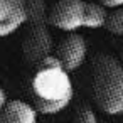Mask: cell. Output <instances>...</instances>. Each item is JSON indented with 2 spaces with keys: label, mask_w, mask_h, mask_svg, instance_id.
Wrapping results in <instances>:
<instances>
[{
  "label": "cell",
  "mask_w": 123,
  "mask_h": 123,
  "mask_svg": "<svg viewBox=\"0 0 123 123\" xmlns=\"http://www.w3.org/2000/svg\"><path fill=\"white\" fill-rule=\"evenodd\" d=\"M91 93L106 115H123V62L111 54H98L91 66Z\"/></svg>",
  "instance_id": "cell-1"
},
{
  "label": "cell",
  "mask_w": 123,
  "mask_h": 123,
  "mask_svg": "<svg viewBox=\"0 0 123 123\" xmlns=\"http://www.w3.org/2000/svg\"><path fill=\"white\" fill-rule=\"evenodd\" d=\"M34 108L41 115H57L69 106L74 96L69 73L64 68L37 69L32 79Z\"/></svg>",
  "instance_id": "cell-2"
},
{
  "label": "cell",
  "mask_w": 123,
  "mask_h": 123,
  "mask_svg": "<svg viewBox=\"0 0 123 123\" xmlns=\"http://www.w3.org/2000/svg\"><path fill=\"white\" fill-rule=\"evenodd\" d=\"M29 4V31L24 36L22 52L31 64H39L52 54V36L47 29L49 12L46 0H27Z\"/></svg>",
  "instance_id": "cell-3"
},
{
  "label": "cell",
  "mask_w": 123,
  "mask_h": 123,
  "mask_svg": "<svg viewBox=\"0 0 123 123\" xmlns=\"http://www.w3.org/2000/svg\"><path fill=\"white\" fill-rule=\"evenodd\" d=\"M84 0H56L49 9V24L64 32H76L84 27Z\"/></svg>",
  "instance_id": "cell-4"
},
{
  "label": "cell",
  "mask_w": 123,
  "mask_h": 123,
  "mask_svg": "<svg viewBox=\"0 0 123 123\" xmlns=\"http://www.w3.org/2000/svg\"><path fill=\"white\" fill-rule=\"evenodd\" d=\"M56 56L62 62V68L68 73H73L83 66L88 56V44L84 37L78 32H68V36L59 42Z\"/></svg>",
  "instance_id": "cell-5"
},
{
  "label": "cell",
  "mask_w": 123,
  "mask_h": 123,
  "mask_svg": "<svg viewBox=\"0 0 123 123\" xmlns=\"http://www.w3.org/2000/svg\"><path fill=\"white\" fill-rule=\"evenodd\" d=\"M29 22L27 0H0V37L17 32Z\"/></svg>",
  "instance_id": "cell-6"
},
{
  "label": "cell",
  "mask_w": 123,
  "mask_h": 123,
  "mask_svg": "<svg viewBox=\"0 0 123 123\" xmlns=\"http://www.w3.org/2000/svg\"><path fill=\"white\" fill-rule=\"evenodd\" d=\"M37 110L22 99H12L0 111V123H37Z\"/></svg>",
  "instance_id": "cell-7"
},
{
  "label": "cell",
  "mask_w": 123,
  "mask_h": 123,
  "mask_svg": "<svg viewBox=\"0 0 123 123\" xmlns=\"http://www.w3.org/2000/svg\"><path fill=\"white\" fill-rule=\"evenodd\" d=\"M110 14L103 4L86 2V15H84V27L88 29H101L106 27Z\"/></svg>",
  "instance_id": "cell-8"
},
{
  "label": "cell",
  "mask_w": 123,
  "mask_h": 123,
  "mask_svg": "<svg viewBox=\"0 0 123 123\" xmlns=\"http://www.w3.org/2000/svg\"><path fill=\"white\" fill-rule=\"evenodd\" d=\"M106 29H108V32H111L115 36H123V7L115 9L110 14Z\"/></svg>",
  "instance_id": "cell-9"
},
{
  "label": "cell",
  "mask_w": 123,
  "mask_h": 123,
  "mask_svg": "<svg viewBox=\"0 0 123 123\" xmlns=\"http://www.w3.org/2000/svg\"><path fill=\"white\" fill-rule=\"evenodd\" d=\"M76 123H98L96 113L88 105H81L76 110Z\"/></svg>",
  "instance_id": "cell-10"
},
{
  "label": "cell",
  "mask_w": 123,
  "mask_h": 123,
  "mask_svg": "<svg viewBox=\"0 0 123 123\" xmlns=\"http://www.w3.org/2000/svg\"><path fill=\"white\" fill-rule=\"evenodd\" d=\"M47 68H62V62L59 61V57L56 54H51L37 64V69H47Z\"/></svg>",
  "instance_id": "cell-11"
},
{
  "label": "cell",
  "mask_w": 123,
  "mask_h": 123,
  "mask_svg": "<svg viewBox=\"0 0 123 123\" xmlns=\"http://www.w3.org/2000/svg\"><path fill=\"white\" fill-rule=\"evenodd\" d=\"M99 4H103L106 9H120L123 7V0H98Z\"/></svg>",
  "instance_id": "cell-12"
},
{
  "label": "cell",
  "mask_w": 123,
  "mask_h": 123,
  "mask_svg": "<svg viewBox=\"0 0 123 123\" xmlns=\"http://www.w3.org/2000/svg\"><path fill=\"white\" fill-rule=\"evenodd\" d=\"M7 103H9V101H7V93H5V89H4L2 86H0V111L5 108Z\"/></svg>",
  "instance_id": "cell-13"
},
{
  "label": "cell",
  "mask_w": 123,
  "mask_h": 123,
  "mask_svg": "<svg viewBox=\"0 0 123 123\" xmlns=\"http://www.w3.org/2000/svg\"><path fill=\"white\" fill-rule=\"evenodd\" d=\"M121 62H123V51H121Z\"/></svg>",
  "instance_id": "cell-14"
},
{
  "label": "cell",
  "mask_w": 123,
  "mask_h": 123,
  "mask_svg": "<svg viewBox=\"0 0 123 123\" xmlns=\"http://www.w3.org/2000/svg\"><path fill=\"white\" fill-rule=\"evenodd\" d=\"M74 123H76V121H74Z\"/></svg>",
  "instance_id": "cell-15"
}]
</instances>
